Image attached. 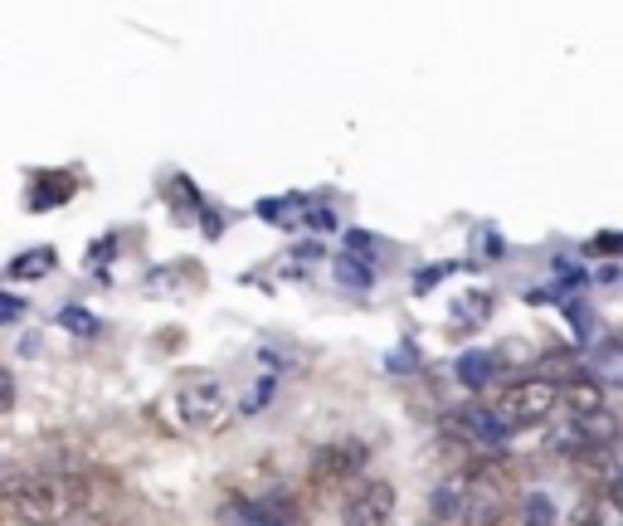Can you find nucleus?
I'll return each mask as SVG.
<instances>
[{"label":"nucleus","instance_id":"obj_1","mask_svg":"<svg viewBox=\"0 0 623 526\" xmlns=\"http://www.w3.org/2000/svg\"><path fill=\"white\" fill-rule=\"evenodd\" d=\"M5 507L20 526H64L83 507V483L54 473H5Z\"/></svg>","mask_w":623,"mask_h":526},{"label":"nucleus","instance_id":"obj_2","mask_svg":"<svg viewBox=\"0 0 623 526\" xmlns=\"http://www.w3.org/2000/svg\"><path fill=\"white\" fill-rule=\"evenodd\" d=\"M560 400H565V390H560V380L555 376H521L502 390L497 414H502L507 424H541V419L555 414Z\"/></svg>","mask_w":623,"mask_h":526},{"label":"nucleus","instance_id":"obj_3","mask_svg":"<svg viewBox=\"0 0 623 526\" xmlns=\"http://www.w3.org/2000/svg\"><path fill=\"white\" fill-rule=\"evenodd\" d=\"M176 405H181V419L190 429H215L224 419V410H229V395H224V385L215 376H195L181 385Z\"/></svg>","mask_w":623,"mask_h":526},{"label":"nucleus","instance_id":"obj_4","mask_svg":"<svg viewBox=\"0 0 623 526\" xmlns=\"http://www.w3.org/2000/svg\"><path fill=\"white\" fill-rule=\"evenodd\" d=\"M395 517V488L390 483H361L341 507V526H390Z\"/></svg>","mask_w":623,"mask_h":526},{"label":"nucleus","instance_id":"obj_5","mask_svg":"<svg viewBox=\"0 0 623 526\" xmlns=\"http://www.w3.org/2000/svg\"><path fill=\"white\" fill-rule=\"evenodd\" d=\"M443 424H448L453 434L473 439V444H502V439H507V429H512V424H507L497 410H477V405H473V410H448V414H443Z\"/></svg>","mask_w":623,"mask_h":526},{"label":"nucleus","instance_id":"obj_6","mask_svg":"<svg viewBox=\"0 0 623 526\" xmlns=\"http://www.w3.org/2000/svg\"><path fill=\"white\" fill-rule=\"evenodd\" d=\"M224 517L239 526H297V507L288 497H263V502H229Z\"/></svg>","mask_w":623,"mask_h":526},{"label":"nucleus","instance_id":"obj_7","mask_svg":"<svg viewBox=\"0 0 623 526\" xmlns=\"http://www.w3.org/2000/svg\"><path fill=\"white\" fill-rule=\"evenodd\" d=\"M468 502H473V483L468 478H448L429 497V517L434 522H458V517H468Z\"/></svg>","mask_w":623,"mask_h":526},{"label":"nucleus","instance_id":"obj_8","mask_svg":"<svg viewBox=\"0 0 623 526\" xmlns=\"http://www.w3.org/2000/svg\"><path fill=\"white\" fill-rule=\"evenodd\" d=\"M565 405L575 419H594V414H604V385L594 376H575L565 385Z\"/></svg>","mask_w":623,"mask_h":526},{"label":"nucleus","instance_id":"obj_9","mask_svg":"<svg viewBox=\"0 0 623 526\" xmlns=\"http://www.w3.org/2000/svg\"><path fill=\"white\" fill-rule=\"evenodd\" d=\"M589 376L599 380V385H614V390H623V341H604V346L594 351Z\"/></svg>","mask_w":623,"mask_h":526},{"label":"nucleus","instance_id":"obj_10","mask_svg":"<svg viewBox=\"0 0 623 526\" xmlns=\"http://www.w3.org/2000/svg\"><path fill=\"white\" fill-rule=\"evenodd\" d=\"M497 376V356H487V351H468V356H458V380L468 385V390H487Z\"/></svg>","mask_w":623,"mask_h":526},{"label":"nucleus","instance_id":"obj_11","mask_svg":"<svg viewBox=\"0 0 623 526\" xmlns=\"http://www.w3.org/2000/svg\"><path fill=\"white\" fill-rule=\"evenodd\" d=\"M5 273H10V278H44V273H54V249H30V254L10 259Z\"/></svg>","mask_w":623,"mask_h":526},{"label":"nucleus","instance_id":"obj_12","mask_svg":"<svg viewBox=\"0 0 623 526\" xmlns=\"http://www.w3.org/2000/svg\"><path fill=\"white\" fill-rule=\"evenodd\" d=\"M361 458H366V449H361V444H336V449L317 453V463H327L331 473H356V468H361Z\"/></svg>","mask_w":623,"mask_h":526},{"label":"nucleus","instance_id":"obj_13","mask_svg":"<svg viewBox=\"0 0 623 526\" xmlns=\"http://www.w3.org/2000/svg\"><path fill=\"white\" fill-rule=\"evenodd\" d=\"M487 293H473V298H463L458 302V312H453V327H477V322H487V312H492V307H487Z\"/></svg>","mask_w":623,"mask_h":526},{"label":"nucleus","instance_id":"obj_14","mask_svg":"<svg viewBox=\"0 0 623 526\" xmlns=\"http://www.w3.org/2000/svg\"><path fill=\"white\" fill-rule=\"evenodd\" d=\"M526 526H555V507H550V497H541V492L526 497Z\"/></svg>","mask_w":623,"mask_h":526},{"label":"nucleus","instance_id":"obj_15","mask_svg":"<svg viewBox=\"0 0 623 526\" xmlns=\"http://www.w3.org/2000/svg\"><path fill=\"white\" fill-rule=\"evenodd\" d=\"M336 278H341V283H356V288H366V283H370V273H366V263H361V259H341Z\"/></svg>","mask_w":623,"mask_h":526},{"label":"nucleus","instance_id":"obj_16","mask_svg":"<svg viewBox=\"0 0 623 526\" xmlns=\"http://www.w3.org/2000/svg\"><path fill=\"white\" fill-rule=\"evenodd\" d=\"M20 312H25V302L15 298V293H5V298H0V322H20Z\"/></svg>","mask_w":623,"mask_h":526},{"label":"nucleus","instance_id":"obj_17","mask_svg":"<svg viewBox=\"0 0 623 526\" xmlns=\"http://www.w3.org/2000/svg\"><path fill=\"white\" fill-rule=\"evenodd\" d=\"M64 327H74V332H98V322H93L88 312H74V307L64 312Z\"/></svg>","mask_w":623,"mask_h":526},{"label":"nucleus","instance_id":"obj_18","mask_svg":"<svg viewBox=\"0 0 623 526\" xmlns=\"http://www.w3.org/2000/svg\"><path fill=\"white\" fill-rule=\"evenodd\" d=\"M10 405H15V376L0 371V410H10Z\"/></svg>","mask_w":623,"mask_h":526},{"label":"nucleus","instance_id":"obj_19","mask_svg":"<svg viewBox=\"0 0 623 526\" xmlns=\"http://www.w3.org/2000/svg\"><path fill=\"white\" fill-rule=\"evenodd\" d=\"M443 273H448V263H439V268H429V273H419V278H414V288H429V283H439Z\"/></svg>","mask_w":623,"mask_h":526},{"label":"nucleus","instance_id":"obj_20","mask_svg":"<svg viewBox=\"0 0 623 526\" xmlns=\"http://www.w3.org/2000/svg\"><path fill=\"white\" fill-rule=\"evenodd\" d=\"M409 366H414V351H400V356L390 361V371H409Z\"/></svg>","mask_w":623,"mask_h":526},{"label":"nucleus","instance_id":"obj_21","mask_svg":"<svg viewBox=\"0 0 623 526\" xmlns=\"http://www.w3.org/2000/svg\"><path fill=\"white\" fill-rule=\"evenodd\" d=\"M74 526H112L108 517H83V522H74Z\"/></svg>","mask_w":623,"mask_h":526},{"label":"nucleus","instance_id":"obj_22","mask_svg":"<svg viewBox=\"0 0 623 526\" xmlns=\"http://www.w3.org/2000/svg\"><path fill=\"white\" fill-rule=\"evenodd\" d=\"M487 526H507V522H487Z\"/></svg>","mask_w":623,"mask_h":526}]
</instances>
